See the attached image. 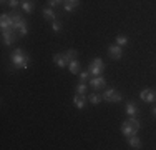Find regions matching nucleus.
I'll list each match as a JSON object with an SVG mask.
<instances>
[{"label":"nucleus","mask_w":156,"mask_h":150,"mask_svg":"<svg viewBox=\"0 0 156 150\" xmlns=\"http://www.w3.org/2000/svg\"><path fill=\"white\" fill-rule=\"evenodd\" d=\"M87 90H88V87H87V82H80V84L76 85L75 92H76V93H80V95H85V93H87Z\"/></svg>","instance_id":"19"},{"label":"nucleus","mask_w":156,"mask_h":150,"mask_svg":"<svg viewBox=\"0 0 156 150\" xmlns=\"http://www.w3.org/2000/svg\"><path fill=\"white\" fill-rule=\"evenodd\" d=\"M51 30H53L55 33H58L62 30V24L58 20H53V22H51Z\"/></svg>","instance_id":"23"},{"label":"nucleus","mask_w":156,"mask_h":150,"mask_svg":"<svg viewBox=\"0 0 156 150\" xmlns=\"http://www.w3.org/2000/svg\"><path fill=\"white\" fill-rule=\"evenodd\" d=\"M151 112H153V115H154V117H156V105H154V107H153V110H151Z\"/></svg>","instance_id":"28"},{"label":"nucleus","mask_w":156,"mask_h":150,"mask_svg":"<svg viewBox=\"0 0 156 150\" xmlns=\"http://www.w3.org/2000/svg\"><path fill=\"white\" fill-rule=\"evenodd\" d=\"M128 122L131 123V125L135 127L136 130H140V122H138V118H136V117H129V118H128Z\"/></svg>","instance_id":"24"},{"label":"nucleus","mask_w":156,"mask_h":150,"mask_svg":"<svg viewBox=\"0 0 156 150\" xmlns=\"http://www.w3.org/2000/svg\"><path fill=\"white\" fill-rule=\"evenodd\" d=\"M42 13H43V18L45 20H57V15H55V12L51 10V7H45V9L42 10Z\"/></svg>","instance_id":"13"},{"label":"nucleus","mask_w":156,"mask_h":150,"mask_svg":"<svg viewBox=\"0 0 156 150\" xmlns=\"http://www.w3.org/2000/svg\"><path fill=\"white\" fill-rule=\"evenodd\" d=\"M128 145H129L131 148H140V147H141V140L136 137V133L131 135V137H128Z\"/></svg>","instance_id":"16"},{"label":"nucleus","mask_w":156,"mask_h":150,"mask_svg":"<svg viewBox=\"0 0 156 150\" xmlns=\"http://www.w3.org/2000/svg\"><path fill=\"white\" fill-rule=\"evenodd\" d=\"M12 22H13V30H17L22 37H25L28 33V27H27V22L20 17V13L12 12Z\"/></svg>","instance_id":"2"},{"label":"nucleus","mask_w":156,"mask_h":150,"mask_svg":"<svg viewBox=\"0 0 156 150\" xmlns=\"http://www.w3.org/2000/svg\"><path fill=\"white\" fill-rule=\"evenodd\" d=\"M76 55H78V52H76V50H73V48H70V50L65 54L66 62H72V60H75V58H76Z\"/></svg>","instance_id":"22"},{"label":"nucleus","mask_w":156,"mask_h":150,"mask_svg":"<svg viewBox=\"0 0 156 150\" xmlns=\"http://www.w3.org/2000/svg\"><path fill=\"white\" fill-rule=\"evenodd\" d=\"M65 0H48V5L50 7H57V5H63Z\"/></svg>","instance_id":"26"},{"label":"nucleus","mask_w":156,"mask_h":150,"mask_svg":"<svg viewBox=\"0 0 156 150\" xmlns=\"http://www.w3.org/2000/svg\"><path fill=\"white\" fill-rule=\"evenodd\" d=\"M103 70H105V62H103L101 58L96 57V58H93V60L90 62L88 72H90L91 75H95V77H96V75H101V73H103Z\"/></svg>","instance_id":"3"},{"label":"nucleus","mask_w":156,"mask_h":150,"mask_svg":"<svg viewBox=\"0 0 156 150\" xmlns=\"http://www.w3.org/2000/svg\"><path fill=\"white\" fill-rule=\"evenodd\" d=\"M2 39L5 45H13L17 42V30L13 28H3L2 30Z\"/></svg>","instance_id":"5"},{"label":"nucleus","mask_w":156,"mask_h":150,"mask_svg":"<svg viewBox=\"0 0 156 150\" xmlns=\"http://www.w3.org/2000/svg\"><path fill=\"white\" fill-rule=\"evenodd\" d=\"M125 110H126V114H128L129 117H136V114H138V107H136L135 102H128Z\"/></svg>","instance_id":"14"},{"label":"nucleus","mask_w":156,"mask_h":150,"mask_svg":"<svg viewBox=\"0 0 156 150\" xmlns=\"http://www.w3.org/2000/svg\"><path fill=\"white\" fill-rule=\"evenodd\" d=\"M108 55L113 60H120L121 57H123V48H121L120 45L113 43V45H110V47H108Z\"/></svg>","instance_id":"7"},{"label":"nucleus","mask_w":156,"mask_h":150,"mask_svg":"<svg viewBox=\"0 0 156 150\" xmlns=\"http://www.w3.org/2000/svg\"><path fill=\"white\" fill-rule=\"evenodd\" d=\"M90 72H88V70H87V72H80V80L81 82H88V78H90Z\"/></svg>","instance_id":"25"},{"label":"nucleus","mask_w":156,"mask_h":150,"mask_svg":"<svg viewBox=\"0 0 156 150\" xmlns=\"http://www.w3.org/2000/svg\"><path fill=\"white\" fill-rule=\"evenodd\" d=\"M140 99L144 100V102H148V103H153L156 100V92L151 88H143L140 92Z\"/></svg>","instance_id":"6"},{"label":"nucleus","mask_w":156,"mask_h":150,"mask_svg":"<svg viewBox=\"0 0 156 150\" xmlns=\"http://www.w3.org/2000/svg\"><path fill=\"white\" fill-rule=\"evenodd\" d=\"M73 103H75V107L78 108V110H81V108H85V105H87V97L76 93V95L73 97Z\"/></svg>","instance_id":"12"},{"label":"nucleus","mask_w":156,"mask_h":150,"mask_svg":"<svg viewBox=\"0 0 156 150\" xmlns=\"http://www.w3.org/2000/svg\"><path fill=\"white\" fill-rule=\"evenodd\" d=\"M10 60H12L15 69H28L30 57H28V54H25L22 48H15V50L12 52V55H10Z\"/></svg>","instance_id":"1"},{"label":"nucleus","mask_w":156,"mask_h":150,"mask_svg":"<svg viewBox=\"0 0 156 150\" xmlns=\"http://www.w3.org/2000/svg\"><path fill=\"white\" fill-rule=\"evenodd\" d=\"M101 100H103V95H101V93H91V95H90V102L93 103V105H98Z\"/></svg>","instance_id":"21"},{"label":"nucleus","mask_w":156,"mask_h":150,"mask_svg":"<svg viewBox=\"0 0 156 150\" xmlns=\"http://www.w3.org/2000/svg\"><path fill=\"white\" fill-rule=\"evenodd\" d=\"M5 2H9V0H2V3H5Z\"/></svg>","instance_id":"29"},{"label":"nucleus","mask_w":156,"mask_h":150,"mask_svg":"<svg viewBox=\"0 0 156 150\" xmlns=\"http://www.w3.org/2000/svg\"><path fill=\"white\" fill-rule=\"evenodd\" d=\"M103 95V100H106V102H111V103H115V102H121V93L118 92V90H115V88H106L105 92L101 93Z\"/></svg>","instance_id":"4"},{"label":"nucleus","mask_w":156,"mask_h":150,"mask_svg":"<svg viewBox=\"0 0 156 150\" xmlns=\"http://www.w3.org/2000/svg\"><path fill=\"white\" fill-rule=\"evenodd\" d=\"M53 62H55V65L60 67V69H65V67L68 65V62H66V58H65V54H55Z\"/></svg>","instance_id":"11"},{"label":"nucleus","mask_w":156,"mask_h":150,"mask_svg":"<svg viewBox=\"0 0 156 150\" xmlns=\"http://www.w3.org/2000/svg\"><path fill=\"white\" fill-rule=\"evenodd\" d=\"M0 27L3 28H13V22H12V15L9 13H2V17H0Z\"/></svg>","instance_id":"10"},{"label":"nucleus","mask_w":156,"mask_h":150,"mask_svg":"<svg viewBox=\"0 0 156 150\" xmlns=\"http://www.w3.org/2000/svg\"><path fill=\"white\" fill-rule=\"evenodd\" d=\"M20 0H9V5H10V9H17L18 5H20Z\"/></svg>","instance_id":"27"},{"label":"nucleus","mask_w":156,"mask_h":150,"mask_svg":"<svg viewBox=\"0 0 156 150\" xmlns=\"http://www.w3.org/2000/svg\"><path fill=\"white\" fill-rule=\"evenodd\" d=\"M78 5H80V0H65V3H63L66 12H72V10L76 9Z\"/></svg>","instance_id":"15"},{"label":"nucleus","mask_w":156,"mask_h":150,"mask_svg":"<svg viewBox=\"0 0 156 150\" xmlns=\"http://www.w3.org/2000/svg\"><path fill=\"white\" fill-rule=\"evenodd\" d=\"M68 69H70V72H72L73 75L80 73V62H78L76 58L72 60V62H68Z\"/></svg>","instance_id":"17"},{"label":"nucleus","mask_w":156,"mask_h":150,"mask_svg":"<svg viewBox=\"0 0 156 150\" xmlns=\"http://www.w3.org/2000/svg\"><path fill=\"white\" fill-rule=\"evenodd\" d=\"M20 5H22V9H23V12L32 13V10H33V2H32V0H23Z\"/></svg>","instance_id":"18"},{"label":"nucleus","mask_w":156,"mask_h":150,"mask_svg":"<svg viewBox=\"0 0 156 150\" xmlns=\"http://www.w3.org/2000/svg\"><path fill=\"white\" fill-rule=\"evenodd\" d=\"M106 85V80H105V77H101V75H96L95 78H90V87L93 88V90H101L103 87Z\"/></svg>","instance_id":"8"},{"label":"nucleus","mask_w":156,"mask_h":150,"mask_svg":"<svg viewBox=\"0 0 156 150\" xmlns=\"http://www.w3.org/2000/svg\"><path fill=\"white\" fill-rule=\"evenodd\" d=\"M116 45H120V47H125V45H128L129 43V40H128V37H125V35H116Z\"/></svg>","instance_id":"20"},{"label":"nucleus","mask_w":156,"mask_h":150,"mask_svg":"<svg viewBox=\"0 0 156 150\" xmlns=\"http://www.w3.org/2000/svg\"><path fill=\"white\" fill-rule=\"evenodd\" d=\"M136 132H138V130H136L135 127H133L131 123L128 122V120H126V122H123V123H121V133H123V135H125L126 138H128V137H131V135H135Z\"/></svg>","instance_id":"9"}]
</instances>
